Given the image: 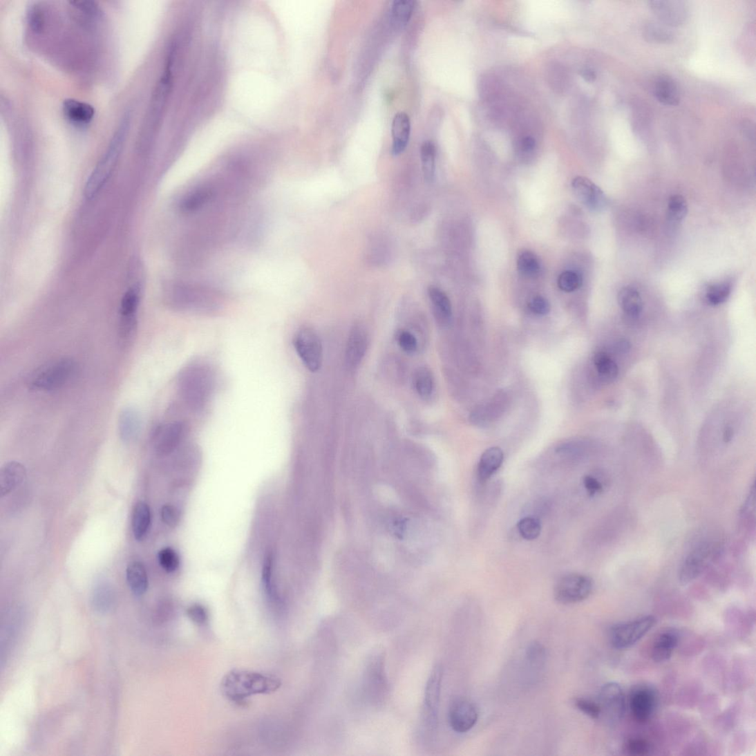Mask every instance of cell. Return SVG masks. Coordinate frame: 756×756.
Segmentation results:
<instances>
[{"mask_svg": "<svg viewBox=\"0 0 756 756\" xmlns=\"http://www.w3.org/2000/svg\"><path fill=\"white\" fill-rule=\"evenodd\" d=\"M644 37L647 41L667 44L674 39V34L664 24L650 23L644 29Z\"/></svg>", "mask_w": 756, "mask_h": 756, "instance_id": "d590c367", "label": "cell"}, {"mask_svg": "<svg viewBox=\"0 0 756 756\" xmlns=\"http://www.w3.org/2000/svg\"><path fill=\"white\" fill-rule=\"evenodd\" d=\"M169 287V301L176 309L204 313L219 309V296L211 289L185 282L175 283Z\"/></svg>", "mask_w": 756, "mask_h": 756, "instance_id": "277c9868", "label": "cell"}, {"mask_svg": "<svg viewBox=\"0 0 756 756\" xmlns=\"http://www.w3.org/2000/svg\"><path fill=\"white\" fill-rule=\"evenodd\" d=\"M583 482H584L585 489L590 496H595L603 492V486L602 483L596 478L590 476V475L585 477Z\"/></svg>", "mask_w": 756, "mask_h": 756, "instance_id": "816d5d0a", "label": "cell"}, {"mask_svg": "<svg viewBox=\"0 0 756 756\" xmlns=\"http://www.w3.org/2000/svg\"><path fill=\"white\" fill-rule=\"evenodd\" d=\"M186 427L181 423H169L160 426L153 440L159 455H167L174 451L185 435Z\"/></svg>", "mask_w": 756, "mask_h": 756, "instance_id": "e0dca14e", "label": "cell"}, {"mask_svg": "<svg viewBox=\"0 0 756 756\" xmlns=\"http://www.w3.org/2000/svg\"><path fill=\"white\" fill-rule=\"evenodd\" d=\"M625 750L630 755L643 756L650 754L651 746L649 742L643 739H631L626 741Z\"/></svg>", "mask_w": 756, "mask_h": 756, "instance_id": "ee69618b", "label": "cell"}, {"mask_svg": "<svg viewBox=\"0 0 756 756\" xmlns=\"http://www.w3.org/2000/svg\"><path fill=\"white\" fill-rule=\"evenodd\" d=\"M504 461V453L499 447L486 450L480 458L478 468V477L480 482L489 480L498 471Z\"/></svg>", "mask_w": 756, "mask_h": 756, "instance_id": "d4e9b609", "label": "cell"}, {"mask_svg": "<svg viewBox=\"0 0 756 756\" xmlns=\"http://www.w3.org/2000/svg\"><path fill=\"white\" fill-rule=\"evenodd\" d=\"M126 580L129 588L136 596L144 595L149 587L147 569L142 563L133 561L126 568Z\"/></svg>", "mask_w": 756, "mask_h": 756, "instance_id": "484cf974", "label": "cell"}, {"mask_svg": "<svg viewBox=\"0 0 756 756\" xmlns=\"http://www.w3.org/2000/svg\"><path fill=\"white\" fill-rule=\"evenodd\" d=\"M140 290L138 285L129 288L124 295L121 303V334L122 338L131 337L137 325L136 314L140 304Z\"/></svg>", "mask_w": 756, "mask_h": 756, "instance_id": "2e32d148", "label": "cell"}, {"mask_svg": "<svg viewBox=\"0 0 756 756\" xmlns=\"http://www.w3.org/2000/svg\"><path fill=\"white\" fill-rule=\"evenodd\" d=\"M656 623L654 616L646 615L614 625L610 632L611 643L619 650L630 649L651 631Z\"/></svg>", "mask_w": 756, "mask_h": 756, "instance_id": "52a82bcc", "label": "cell"}, {"mask_svg": "<svg viewBox=\"0 0 756 756\" xmlns=\"http://www.w3.org/2000/svg\"><path fill=\"white\" fill-rule=\"evenodd\" d=\"M442 675V668L437 665L426 687L422 718L424 726L429 732H433L437 726Z\"/></svg>", "mask_w": 756, "mask_h": 756, "instance_id": "30bf717a", "label": "cell"}, {"mask_svg": "<svg viewBox=\"0 0 756 756\" xmlns=\"http://www.w3.org/2000/svg\"><path fill=\"white\" fill-rule=\"evenodd\" d=\"M158 561L162 569L168 574L176 571L180 565V556L176 551L171 547H166L160 551Z\"/></svg>", "mask_w": 756, "mask_h": 756, "instance_id": "f35d334b", "label": "cell"}, {"mask_svg": "<svg viewBox=\"0 0 756 756\" xmlns=\"http://www.w3.org/2000/svg\"><path fill=\"white\" fill-rule=\"evenodd\" d=\"M428 295L437 319L442 322L450 320L452 308L450 299L444 291L437 287L431 286L428 289Z\"/></svg>", "mask_w": 756, "mask_h": 756, "instance_id": "4316f807", "label": "cell"}, {"mask_svg": "<svg viewBox=\"0 0 756 756\" xmlns=\"http://www.w3.org/2000/svg\"><path fill=\"white\" fill-rule=\"evenodd\" d=\"M27 472L23 464L12 461L8 462L0 471V493L3 496L12 493L26 479Z\"/></svg>", "mask_w": 756, "mask_h": 756, "instance_id": "ffe728a7", "label": "cell"}, {"mask_svg": "<svg viewBox=\"0 0 756 756\" xmlns=\"http://www.w3.org/2000/svg\"><path fill=\"white\" fill-rule=\"evenodd\" d=\"M77 370V365L70 359H60L43 366L30 378V390L47 392L58 390L66 385Z\"/></svg>", "mask_w": 756, "mask_h": 756, "instance_id": "5b68a950", "label": "cell"}, {"mask_svg": "<svg viewBox=\"0 0 756 756\" xmlns=\"http://www.w3.org/2000/svg\"><path fill=\"white\" fill-rule=\"evenodd\" d=\"M187 613L189 619L197 625H203L209 620L207 609L198 603L191 605Z\"/></svg>", "mask_w": 756, "mask_h": 756, "instance_id": "7dc6e473", "label": "cell"}, {"mask_svg": "<svg viewBox=\"0 0 756 756\" xmlns=\"http://www.w3.org/2000/svg\"><path fill=\"white\" fill-rule=\"evenodd\" d=\"M140 419L136 410L133 408L124 409L120 418V433L125 442L134 440L140 431Z\"/></svg>", "mask_w": 756, "mask_h": 756, "instance_id": "f1b7e54d", "label": "cell"}, {"mask_svg": "<svg viewBox=\"0 0 756 756\" xmlns=\"http://www.w3.org/2000/svg\"><path fill=\"white\" fill-rule=\"evenodd\" d=\"M274 557L272 554H268L264 560L262 572V580L264 589L267 596L272 599L276 598V593L272 582Z\"/></svg>", "mask_w": 756, "mask_h": 756, "instance_id": "b9f144b4", "label": "cell"}, {"mask_svg": "<svg viewBox=\"0 0 756 756\" xmlns=\"http://www.w3.org/2000/svg\"><path fill=\"white\" fill-rule=\"evenodd\" d=\"M679 643V636L675 630H667L656 637L652 650V657L655 663H664L672 657Z\"/></svg>", "mask_w": 756, "mask_h": 756, "instance_id": "603a6c76", "label": "cell"}, {"mask_svg": "<svg viewBox=\"0 0 756 756\" xmlns=\"http://www.w3.org/2000/svg\"><path fill=\"white\" fill-rule=\"evenodd\" d=\"M653 94L659 102L666 106H677L680 101L677 82L667 75H661L653 82Z\"/></svg>", "mask_w": 756, "mask_h": 756, "instance_id": "7402d4cb", "label": "cell"}, {"mask_svg": "<svg viewBox=\"0 0 756 756\" xmlns=\"http://www.w3.org/2000/svg\"><path fill=\"white\" fill-rule=\"evenodd\" d=\"M576 706L579 710L593 719H598L602 714L600 705L590 699L578 698L576 700Z\"/></svg>", "mask_w": 756, "mask_h": 756, "instance_id": "f6af8a7d", "label": "cell"}, {"mask_svg": "<svg viewBox=\"0 0 756 756\" xmlns=\"http://www.w3.org/2000/svg\"><path fill=\"white\" fill-rule=\"evenodd\" d=\"M518 531L528 541L536 539L542 531V525L538 518L528 516L522 518L517 525Z\"/></svg>", "mask_w": 756, "mask_h": 756, "instance_id": "74e56055", "label": "cell"}, {"mask_svg": "<svg viewBox=\"0 0 756 756\" xmlns=\"http://www.w3.org/2000/svg\"><path fill=\"white\" fill-rule=\"evenodd\" d=\"M411 133V122L405 113L395 115L392 125V154L398 156L406 150Z\"/></svg>", "mask_w": 756, "mask_h": 756, "instance_id": "44dd1931", "label": "cell"}, {"mask_svg": "<svg viewBox=\"0 0 756 756\" xmlns=\"http://www.w3.org/2000/svg\"><path fill=\"white\" fill-rule=\"evenodd\" d=\"M363 692L370 703L383 705L388 696V683L385 670V656L381 651L372 654L366 663L363 676Z\"/></svg>", "mask_w": 756, "mask_h": 756, "instance_id": "8992f818", "label": "cell"}, {"mask_svg": "<svg viewBox=\"0 0 756 756\" xmlns=\"http://www.w3.org/2000/svg\"><path fill=\"white\" fill-rule=\"evenodd\" d=\"M529 308L536 315L545 316L548 314L550 311V305L549 301L542 296H536L533 298L530 302H529Z\"/></svg>", "mask_w": 756, "mask_h": 756, "instance_id": "c3c4849f", "label": "cell"}, {"mask_svg": "<svg viewBox=\"0 0 756 756\" xmlns=\"http://www.w3.org/2000/svg\"><path fill=\"white\" fill-rule=\"evenodd\" d=\"M415 9V2L410 0H398L393 2L391 8V20L396 28H403L411 19Z\"/></svg>", "mask_w": 756, "mask_h": 756, "instance_id": "d6a6232c", "label": "cell"}, {"mask_svg": "<svg viewBox=\"0 0 756 756\" xmlns=\"http://www.w3.org/2000/svg\"><path fill=\"white\" fill-rule=\"evenodd\" d=\"M527 655L529 661L535 665H539L544 661L545 651L542 645L534 643L528 647Z\"/></svg>", "mask_w": 756, "mask_h": 756, "instance_id": "681fc988", "label": "cell"}, {"mask_svg": "<svg viewBox=\"0 0 756 756\" xmlns=\"http://www.w3.org/2000/svg\"><path fill=\"white\" fill-rule=\"evenodd\" d=\"M396 340L399 348L407 353H414L418 348L417 338L408 330H399L396 334Z\"/></svg>", "mask_w": 756, "mask_h": 756, "instance_id": "7bdbcfd3", "label": "cell"}, {"mask_svg": "<svg viewBox=\"0 0 756 756\" xmlns=\"http://www.w3.org/2000/svg\"><path fill=\"white\" fill-rule=\"evenodd\" d=\"M733 435H734V431H733V429L732 428V427H730V426L726 427V429L724 430V432H723V440H724V442H726V444H728V442H730L733 440Z\"/></svg>", "mask_w": 756, "mask_h": 756, "instance_id": "11a10c76", "label": "cell"}, {"mask_svg": "<svg viewBox=\"0 0 756 756\" xmlns=\"http://www.w3.org/2000/svg\"><path fill=\"white\" fill-rule=\"evenodd\" d=\"M618 303L625 314L632 317L639 316L643 310V300L639 291L625 287L620 290Z\"/></svg>", "mask_w": 756, "mask_h": 756, "instance_id": "f546056e", "label": "cell"}, {"mask_svg": "<svg viewBox=\"0 0 756 756\" xmlns=\"http://www.w3.org/2000/svg\"><path fill=\"white\" fill-rule=\"evenodd\" d=\"M536 147V140L531 136H526L520 140L518 143V148H520L522 153H531Z\"/></svg>", "mask_w": 756, "mask_h": 756, "instance_id": "f5cc1de1", "label": "cell"}, {"mask_svg": "<svg viewBox=\"0 0 756 756\" xmlns=\"http://www.w3.org/2000/svg\"><path fill=\"white\" fill-rule=\"evenodd\" d=\"M424 177L426 182L434 180L435 176L436 147L432 142H425L420 149Z\"/></svg>", "mask_w": 756, "mask_h": 756, "instance_id": "1f68e13d", "label": "cell"}, {"mask_svg": "<svg viewBox=\"0 0 756 756\" xmlns=\"http://www.w3.org/2000/svg\"><path fill=\"white\" fill-rule=\"evenodd\" d=\"M688 214V204L686 198L675 194L669 198L668 204V217L672 222H681Z\"/></svg>", "mask_w": 756, "mask_h": 756, "instance_id": "8d00e7d4", "label": "cell"}, {"mask_svg": "<svg viewBox=\"0 0 756 756\" xmlns=\"http://www.w3.org/2000/svg\"><path fill=\"white\" fill-rule=\"evenodd\" d=\"M583 283L581 275L576 272L567 271L558 278V286L565 292L571 293L579 289Z\"/></svg>", "mask_w": 756, "mask_h": 756, "instance_id": "60d3db41", "label": "cell"}, {"mask_svg": "<svg viewBox=\"0 0 756 756\" xmlns=\"http://www.w3.org/2000/svg\"><path fill=\"white\" fill-rule=\"evenodd\" d=\"M518 271L527 278L536 277L541 270L537 256L531 252L525 251L518 255Z\"/></svg>", "mask_w": 756, "mask_h": 756, "instance_id": "e575fe53", "label": "cell"}, {"mask_svg": "<svg viewBox=\"0 0 756 756\" xmlns=\"http://www.w3.org/2000/svg\"><path fill=\"white\" fill-rule=\"evenodd\" d=\"M111 591L105 585H100L94 592V601L98 603L100 607H108V603L111 600Z\"/></svg>", "mask_w": 756, "mask_h": 756, "instance_id": "f907efd6", "label": "cell"}, {"mask_svg": "<svg viewBox=\"0 0 756 756\" xmlns=\"http://www.w3.org/2000/svg\"><path fill=\"white\" fill-rule=\"evenodd\" d=\"M731 287L728 283L710 285L706 290V298L712 305H719L726 301L730 296Z\"/></svg>", "mask_w": 756, "mask_h": 756, "instance_id": "ab89813d", "label": "cell"}, {"mask_svg": "<svg viewBox=\"0 0 756 756\" xmlns=\"http://www.w3.org/2000/svg\"><path fill=\"white\" fill-rule=\"evenodd\" d=\"M594 364L604 380L613 381L618 375V367L610 356L605 352H598L594 356Z\"/></svg>", "mask_w": 756, "mask_h": 756, "instance_id": "836d02e7", "label": "cell"}, {"mask_svg": "<svg viewBox=\"0 0 756 756\" xmlns=\"http://www.w3.org/2000/svg\"><path fill=\"white\" fill-rule=\"evenodd\" d=\"M129 127V116L124 117L105 153L91 173L84 188V196L93 199L111 178L122 153Z\"/></svg>", "mask_w": 756, "mask_h": 756, "instance_id": "7a4b0ae2", "label": "cell"}, {"mask_svg": "<svg viewBox=\"0 0 756 756\" xmlns=\"http://www.w3.org/2000/svg\"><path fill=\"white\" fill-rule=\"evenodd\" d=\"M655 690L648 686L635 687L630 694V706L634 719L645 723L652 717L656 708Z\"/></svg>", "mask_w": 756, "mask_h": 756, "instance_id": "4fadbf2b", "label": "cell"}, {"mask_svg": "<svg viewBox=\"0 0 756 756\" xmlns=\"http://www.w3.org/2000/svg\"><path fill=\"white\" fill-rule=\"evenodd\" d=\"M478 717V708L468 699H456L450 707V726L457 733H466L471 730L476 725Z\"/></svg>", "mask_w": 756, "mask_h": 756, "instance_id": "5bb4252c", "label": "cell"}, {"mask_svg": "<svg viewBox=\"0 0 756 756\" xmlns=\"http://www.w3.org/2000/svg\"><path fill=\"white\" fill-rule=\"evenodd\" d=\"M294 347L306 368L312 372H318L323 363V348L318 334L311 328H302L297 332Z\"/></svg>", "mask_w": 756, "mask_h": 756, "instance_id": "9c48e42d", "label": "cell"}, {"mask_svg": "<svg viewBox=\"0 0 756 756\" xmlns=\"http://www.w3.org/2000/svg\"><path fill=\"white\" fill-rule=\"evenodd\" d=\"M572 188L580 201L590 210L602 211L607 206V198L603 191L589 179L577 177L572 181Z\"/></svg>", "mask_w": 756, "mask_h": 756, "instance_id": "9a60e30c", "label": "cell"}, {"mask_svg": "<svg viewBox=\"0 0 756 756\" xmlns=\"http://www.w3.org/2000/svg\"><path fill=\"white\" fill-rule=\"evenodd\" d=\"M62 109L67 120L78 126L89 124L95 115L94 108L91 105L75 100L64 101Z\"/></svg>", "mask_w": 756, "mask_h": 756, "instance_id": "cb8c5ba5", "label": "cell"}, {"mask_svg": "<svg viewBox=\"0 0 756 756\" xmlns=\"http://www.w3.org/2000/svg\"><path fill=\"white\" fill-rule=\"evenodd\" d=\"M601 710L613 722L621 721L625 714L626 700L622 687L616 683L604 685L599 694Z\"/></svg>", "mask_w": 756, "mask_h": 756, "instance_id": "7c38bea8", "label": "cell"}, {"mask_svg": "<svg viewBox=\"0 0 756 756\" xmlns=\"http://www.w3.org/2000/svg\"><path fill=\"white\" fill-rule=\"evenodd\" d=\"M281 686L276 677L234 669L223 678L220 689L227 699L240 704L254 695L272 694Z\"/></svg>", "mask_w": 756, "mask_h": 756, "instance_id": "6da1fadb", "label": "cell"}, {"mask_svg": "<svg viewBox=\"0 0 756 756\" xmlns=\"http://www.w3.org/2000/svg\"><path fill=\"white\" fill-rule=\"evenodd\" d=\"M152 522L149 506L144 502H139L135 506L132 526L134 537L138 541L147 536Z\"/></svg>", "mask_w": 756, "mask_h": 756, "instance_id": "83f0119b", "label": "cell"}, {"mask_svg": "<svg viewBox=\"0 0 756 756\" xmlns=\"http://www.w3.org/2000/svg\"><path fill=\"white\" fill-rule=\"evenodd\" d=\"M650 4L655 15L666 25L677 26L686 19L688 10L683 2L654 1Z\"/></svg>", "mask_w": 756, "mask_h": 756, "instance_id": "d6986e66", "label": "cell"}, {"mask_svg": "<svg viewBox=\"0 0 756 756\" xmlns=\"http://www.w3.org/2000/svg\"><path fill=\"white\" fill-rule=\"evenodd\" d=\"M712 553V545L708 543L701 544L691 551L679 567L680 584L687 585L697 579L703 572Z\"/></svg>", "mask_w": 756, "mask_h": 756, "instance_id": "8fae6325", "label": "cell"}, {"mask_svg": "<svg viewBox=\"0 0 756 756\" xmlns=\"http://www.w3.org/2000/svg\"><path fill=\"white\" fill-rule=\"evenodd\" d=\"M593 590V581L587 576L569 574L560 578L555 587L556 601L563 604H574L587 599Z\"/></svg>", "mask_w": 756, "mask_h": 756, "instance_id": "ba28073f", "label": "cell"}, {"mask_svg": "<svg viewBox=\"0 0 756 756\" xmlns=\"http://www.w3.org/2000/svg\"><path fill=\"white\" fill-rule=\"evenodd\" d=\"M630 349V343L626 341H620L618 343V350L622 352H626Z\"/></svg>", "mask_w": 756, "mask_h": 756, "instance_id": "9f6ffc18", "label": "cell"}, {"mask_svg": "<svg viewBox=\"0 0 756 756\" xmlns=\"http://www.w3.org/2000/svg\"><path fill=\"white\" fill-rule=\"evenodd\" d=\"M162 521L169 527H176L180 521V511L174 505L168 504L162 507L160 511Z\"/></svg>", "mask_w": 756, "mask_h": 756, "instance_id": "bcb514c9", "label": "cell"}, {"mask_svg": "<svg viewBox=\"0 0 756 756\" xmlns=\"http://www.w3.org/2000/svg\"><path fill=\"white\" fill-rule=\"evenodd\" d=\"M178 386L183 401L198 411L209 401L214 390V377L208 367L193 365L181 372Z\"/></svg>", "mask_w": 756, "mask_h": 756, "instance_id": "3957f363", "label": "cell"}, {"mask_svg": "<svg viewBox=\"0 0 756 756\" xmlns=\"http://www.w3.org/2000/svg\"><path fill=\"white\" fill-rule=\"evenodd\" d=\"M414 386L418 395L424 399H427L435 390V379L433 374L428 367H419L414 376Z\"/></svg>", "mask_w": 756, "mask_h": 756, "instance_id": "4dcf8cb0", "label": "cell"}, {"mask_svg": "<svg viewBox=\"0 0 756 756\" xmlns=\"http://www.w3.org/2000/svg\"><path fill=\"white\" fill-rule=\"evenodd\" d=\"M580 75L587 82H595L597 78L596 71L588 68L580 70Z\"/></svg>", "mask_w": 756, "mask_h": 756, "instance_id": "db71d44e", "label": "cell"}, {"mask_svg": "<svg viewBox=\"0 0 756 756\" xmlns=\"http://www.w3.org/2000/svg\"><path fill=\"white\" fill-rule=\"evenodd\" d=\"M368 334L365 328L356 326L351 330L346 348V361L348 366L354 368L360 364L368 348Z\"/></svg>", "mask_w": 756, "mask_h": 756, "instance_id": "ac0fdd59", "label": "cell"}]
</instances>
